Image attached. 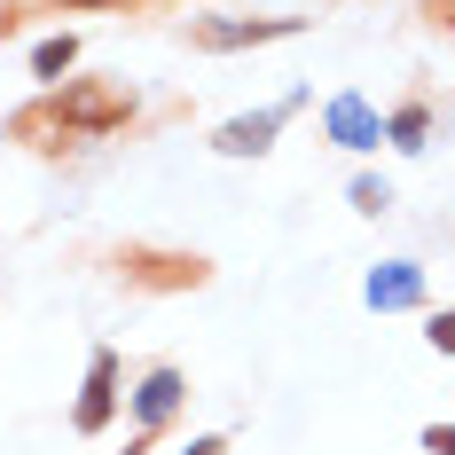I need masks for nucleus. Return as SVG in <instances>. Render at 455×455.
Instances as JSON below:
<instances>
[{"instance_id":"9d476101","label":"nucleus","mask_w":455,"mask_h":455,"mask_svg":"<svg viewBox=\"0 0 455 455\" xmlns=\"http://www.w3.org/2000/svg\"><path fill=\"white\" fill-rule=\"evenodd\" d=\"M354 204H362V212H385L393 196H385V181H354Z\"/></svg>"},{"instance_id":"39448f33","label":"nucleus","mask_w":455,"mask_h":455,"mask_svg":"<svg viewBox=\"0 0 455 455\" xmlns=\"http://www.w3.org/2000/svg\"><path fill=\"white\" fill-rule=\"evenodd\" d=\"M275 126H283V110H259V118H235V126H220V149H228V157H259Z\"/></svg>"},{"instance_id":"f257e3e1","label":"nucleus","mask_w":455,"mask_h":455,"mask_svg":"<svg viewBox=\"0 0 455 455\" xmlns=\"http://www.w3.org/2000/svg\"><path fill=\"white\" fill-rule=\"evenodd\" d=\"M47 118H55V126H71V134H118V126L134 118V87L63 79V87H55V102H47Z\"/></svg>"},{"instance_id":"f8f14e48","label":"nucleus","mask_w":455,"mask_h":455,"mask_svg":"<svg viewBox=\"0 0 455 455\" xmlns=\"http://www.w3.org/2000/svg\"><path fill=\"white\" fill-rule=\"evenodd\" d=\"M432 455H455V424H448V432H432Z\"/></svg>"},{"instance_id":"0eeeda50","label":"nucleus","mask_w":455,"mask_h":455,"mask_svg":"<svg viewBox=\"0 0 455 455\" xmlns=\"http://www.w3.org/2000/svg\"><path fill=\"white\" fill-rule=\"evenodd\" d=\"M416 267H385V275H369V307H416Z\"/></svg>"},{"instance_id":"423d86ee","label":"nucleus","mask_w":455,"mask_h":455,"mask_svg":"<svg viewBox=\"0 0 455 455\" xmlns=\"http://www.w3.org/2000/svg\"><path fill=\"white\" fill-rule=\"evenodd\" d=\"M134 409H141V424H165V416L181 409V377H173V369H157V377L134 393Z\"/></svg>"},{"instance_id":"7ed1b4c3","label":"nucleus","mask_w":455,"mask_h":455,"mask_svg":"<svg viewBox=\"0 0 455 455\" xmlns=\"http://www.w3.org/2000/svg\"><path fill=\"white\" fill-rule=\"evenodd\" d=\"M299 16H267V24H196V47H259V40H291Z\"/></svg>"},{"instance_id":"6e6552de","label":"nucleus","mask_w":455,"mask_h":455,"mask_svg":"<svg viewBox=\"0 0 455 455\" xmlns=\"http://www.w3.org/2000/svg\"><path fill=\"white\" fill-rule=\"evenodd\" d=\"M71 55H79V40H71V32H63V40H40V47H32V71H40L47 87H55V79L71 71Z\"/></svg>"},{"instance_id":"f03ea898","label":"nucleus","mask_w":455,"mask_h":455,"mask_svg":"<svg viewBox=\"0 0 455 455\" xmlns=\"http://www.w3.org/2000/svg\"><path fill=\"white\" fill-rule=\"evenodd\" d=\"M110 409H118V354H94L87 362V393H79V432H102L110 424Z\"/></svg>"},{"instance_id":"1a4fd4ad","label":"nucleus","mask_w":455,"mask_h":455,"mask_svg":"<svg viewBox=\"0 0 455 455\" xmlns=\"http://www.w3.org/2000/svg\"><path fill=\"white\" fill-rule=\"evenodd\" d=\"M424 126H432V118H424V110H401V118H393V126H385V134L401 141V149H424Z\"/></svg>"},{"instance_id":"9b49d317","label":"nucleus","mask_w":455,"mask_h":455,"mask_svg":"<svg viewBox=\"0 0 455 455\" xmlns=\"http://www.w3.org/2000/svg\"><path fill=\"white\" fill-rule=\"evenodd\" d=\"M432 346H440V354H455V315H440V322H432Z\"/></svg>"},{"instance_id":"20e7f679","label":"nucleus","mask_w":455,"mask_h":455,"mask_svg":"<svg viewBox=\"0 0 455 455\" xmlns=\"http://www.w3.org/2000/svg\"><path fill=\"white\" fill-rule=\"evenodd\" d=\"M330 134L346 141V149H369V141H377V118H369L362 94H338V102H330Z\"/></svg>"},{"instance_id":"ddd939ff","label":"nucleus","mask_w":455,"mask_h":455,"mask_svg":"<svg viewBox=\"0 0 455 455\" xmlns=\"http://www.w3.org/2000/svg\"><path fill=\"white\" fill-rule=\"evenodd\" d=\"M188 455H220V440H196V448H188Z\"/></svg>"}]
</instances>
